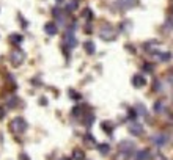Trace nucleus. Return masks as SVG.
I'll return each instance as SVG.
<instances>
[{"label": "nucleus", "instance_id": "nucleus-1", "mask_svg": "<svg viewBox=\"0 0 173 160\" xmlns=\"http://www.w3.org/2000/svg\"><path fill=\"white\" fill-rule=\"evenodd\" d=\"M10 130L14 132V133H24L25 130H27V121L21 116H16L10 123Z\"/></svg>", "mask_w": 173, "mask_h": 160}, {"label": "nucleus", "instance_id": "nucleus-2", "mask_svg": "<svg viewBox=\"0 0 173 160\" xmlns=\"http://www.w3.org/2000/svg\"><path fill=\"white\" fill-rule=\"evenodd\" d=\"M99 36L104 39V41H112V39L116 38V32H115V29H113L112 25L105 24L102 29H101V32H99Z\"/></svg>", "mask_w": 173, "mask_h": 160}, {"label": "nucleus", "instance_id": "nucleus-3", "mask_svg": "<svg viewBox=\"0 0 173 160\" xmlns=\"http://www.w3.org/2000/svg\"><path fill=\"white\" fill-rule=\"evenodd\" d=\"M63 44H65V49H74L77 46V39L74 36V33L71 30H68L63 36Z\"/></svg>", "mask_w": 173, "mask_h": 160}, {"label": "nucleus", "instance_id": "nucleus-4", "mask_svg": "<svg viewBox=\"0 0 173 160\" xmlns=\"http://www.w3.org/2000/svg\"><path fill=\"white\" fill-rule=\"evenodd\" d=\"M10 60L13 61V64H14V66H19L21 63H24V60H25V53H24V50H21V49L13 50L11 55H10Z\"/></svg>", "mask_w": 173, "mask_h": 160}, {"label": "nucleus", "instance_id": "nucleus-5", "mask_svg": "<svg viewBox=\"0 0 173 160\" xmlns=\"http://www.w3.org/2000/svg\"><path fill=\"white\" fill-rule=\"evenodd\" d=\"M129 132L132 135H142L143 133V126L140 123H131L129 124Z\"/></svg>", "mask_w": 173, "mask_h": 160}, {"label": "nucleus", "instance_id": "nucleus-6", "mask_svg": "<svg viewBox=\"0 0 173 160\" xmlns=\"http://www.w3.org/2000/svg\"><path fill=\"white\" fill-rule=\"evenodd\" d=\"M132 149H134V143H132V141H121V143H120V152L131 154Z\"/></svg>", "mask_w": 173, "mask_h": 160}, {"label": "nucleus", "instance_id": "nucleus-7", "mask_svg": "<svg viewBox=\"0 0 173 160\" xmlns=\"http://www.w3.org/2000/svg\"><path fill=\"white\" fill-rule=\"evenodd\" d=\"M132 83H134V86H137V88H142V86H145L146 80H145V77L142 74H136L134 77H132Z\"/></svg>", "mask_w": 173, "mask_h": 160}, {"label": "nucleus", "instance_id": "nucleus-8", "mask_svg": "<svg viewBox=\"0 0 173 160\" xmlns=\"http://www.w3.org/2000/svg\"><path fill=\"white\" fill-rule=\"evenodd\" d=\"M150 157H151V152L148 149H140V151H137L134 158L136 160H150Z\"/></svg>", "mask_w": 173, "mask_h": 160}, {"label": "nucleus", "instance_id": "nucleus-9", "mask_svg": "<svg viewBox=\"0 0 173 160\" xmlns=\"http://www.w3.org/2000/svg\"><path fill=\"white\" fill-rule=\"evenodd\" d=\"M44 32H46L49 36H54V35H57V25H55L54 22H49V24H46V25H44Z\"/></svg>", "mask_w": 173, "mask_h": 160}, {"label": "nucleus", "instance_id": "nucleus-10", "mask_svg": "<svg viewBox=\"0 0 173 160\" xmlns=\"http://www.w3.org/2000/svg\"><path fill=\"white\" fill-rule=\"evenodd\" d=\"M137 2H139V0H118V5L121 6V8H124V10H128V8L136 6Z\"/></svg>", "mask_w": 173, "mask_h": 160}, {"label": "nucleus", "instance_id": "nucleus-11", "mask_svg": "<svg viewBox=\"0 0 173 160\" xmlns=\"http://www.w3.org/2000/svg\"><path fill=\"white\" fill-rule=\"evenodd\" d=\"M153 141H154V144H157V146H164V144L167 143V135H162V133H159V135L153 137Z\"/></svg>", "mask_w": 173, "mask_h": 160}, {"label": "nucleus", "instance_id": "nucleus-12", "mask_svg": "<svg viewBox=\"0 0 173 160\" xmlns=\"http://www.w3.org/2000/svg\"><path fill=\"white\" fill-rule=\"evenodd\" d=\"M120 30H121L123 33H131V30H132V22L131 21H123L121 25H120Z\"/></svg>", "mask_w": 173, "mask_h": 160}, {"label": "nucleus", "instance_id": "nucleus-13", "mask_svg": "<svg viewBox=\"0 0 173 160\" xmlns=\"http://www.w3.org/2000/svg\"><path fill=\"white\" fill-rule=\"evenodd\" d=\"M85 50H87V53L88 55H93V53H95V49H96V46H95V43L93 41H85Z\"/></svg>", "mask_w": 173, "mask_h": 160}, {"label": "nucleus", "instance_id": "nucleus-14", "mask_svg": "<svg viewBox=\"0 0 173 160\" xmlns=\"http://www.w3.org/2000/svg\"><path fill=\"white\" fill-rule=\"evenodd\" d=\"M73 158H74V160H84V158H85L84 151H82V149H74V151H73Z\"/></svg>", "mask_w": 173, "mask_h": 160}, {"label": "nucleus", "instance_id": "nucleus-15", "mask_svg": "<svg viewBox=\"0 0 173 160\" xmlns=\"http://www.w3.org/2000/svg\"><path fill=\"white\" fill-rule=\"evenodd\" d=\"M98 149H99V152H101L102 155H105V154H109L110 146H109L107 143H102V144H99V146H98Z\"/></svg>", "mask_w": 173, "mask_h": 160}, {"label": "nucleus", "instance_id": "nucleus-16", "mask_svg": "<svg viewBox=\"0 0 173 160\" xmlns=\"http://www.w3.org/2000/svg\"><path fill=\"white\" fill-rule=\"evenodd\" d=\"M157 58L161 61H170L171 55H170V52H161V53H157Z\"/></svg>", "mask_w": 173, "mask_h": 160}, {"label": "nucleus", "instance_id": "nucleus-17", "mask_svg": "<svg viewBox=\"0 0 173 160\" xmlns=\"http://www.w3.org/2000/svg\"><path fill=\"white\" fill-rule=\"evenodd\" d=\"M10 39H11V43H13V44H16V46H18V44H21V43H22L24 36H21V35H18V33H16V35H11V38H10Z\"/></svg>", "mask_w": 173, "mask_h": 160}, {"label": "nucleus", "instance_id": "nucleus-18", "mask_svg": "<svg viewBox=\"0 0 173 160\" xmlns=\"http://www.w3.org/2000/svg\"><path fill=\"white\" fill-rule=\"evenodd\" d=\"M101 127L107 132V133H112V130H113V124L112 123H109V121H104L102 124H101Z\"/></svg>", "mask_w": 173, "mask_h": 160}, {"label": "nucleus", "instance_id": "nucleus-19", "mask_svg": "<svg viewBox=\"0 0 173 160\" xmlns=\"http://www.w3.org/2000/svg\"><path fill=\"white\" fill-rule=\"evenodd\" d=\"M136 113H139V115H146V107L143 105V104H137L136 105Z\"/></svg>", "mask_w": 173, "mask_h": 160}, {"label": "nucleus", "instance_id": "nucleus-20", "mask_svg": "<svg viewBox=\"0 0 173 160\" xmlns=\"http://www.w3.org/2000/svg\"><path fill=\"white\" fill-rule=\"evenodd\" d=\"M162 110H164V104H162V101H157V102L154 104V112L161 113Z\"/></svg>", "mask_w": 173, "mask_h": 160}, {"label": "nucleus", "instance_id": "nucleus-21", "mask_svg": "<svg viewBox=\"0 0 173 160\" xmlns=\"http://www.w3.org/2000/svg\"><path fill=\"white\" fill-rule=\"evenodd\" d=\"M84 17H85V19H88V21H91V19H93V13H91V10H90V8H87V10L84 11Z\"/></svg>", "mask_w": 173, "mask_h": 160}, {"label": "nucleus", "instance_id": "nucleus-22", "mask_svg": "<svg viewBox=\"0 0 173 160\" xmlns=\"http://www.w3.org/2000/svg\"><path fill=\"white\" fill-rule=\"evenodd\" d=\"M16 104H18V97L16 96H13V97L8 99V107H16Z\"/></svg>", "mask_w": 173, "mask_h": 160}, {"label": "nucleus", "instance_id": "nucleus-23", "mask_svg": "<svg viewBox=\"0 0 173 160\" xmlns=\"http://www.w3.org/2000/svg\"><path fill=\"white\" fill-rule=\"evenodd\" d=\"M77 8V0H76V2H74V0H73V2L68 5V8H66V11H68V13H71L73 10H76Z\"/></svg>", "mask_w": 173, "mask_h": 160}, {"label": "nucleus", "instance_id": "nucleus-24", "mask_svg": "<svg viewBox=\"0 0 173 160\" xmlns=\"http://www.w3.org/2000/svg\"><path fill=\"white\" fill-rule=\"evenodd\" d=\"M85 143H88V144H95V138H93V135H85Z\"/></svg>", "mask_w": 173, "mask_h": 160}, {"label": "nucleus", "instance_id": "nucleus-25", "mask_svg": "<svg viewBox=\"0 0 173 160\" xmlns=\"http://www.w3.org/2000/svg\"><path fill=\"white\" fill-rule=\"evenodd\" d=\"M128 157H129V154H126V152H120V154L116 155V160H128Z\"/></svg>", "mask_w": 173, "mask_h": 160}, {"label": "nucleus", "instance_id": "nucleus-26", "mask_svg": "<svg viewBox=\"0 0 173 160\" xmlns=\"http://www.w3.org/2000/svg\"><path fill=\"white\" fill-rule=\"evenodd\" d=\"M73 115L74 116H81L82 115V109H81V107H76V109H73Z\"/></svg>", "mask_w": 173, "mask_h": 160}, {"label": "nucleus", "instance_id": "nucleus-27", "mask_svg": "<svg viewBox=\"0 0 173 160\" xmlns=\"http://www.w3.org/2000/svg\"><path fill=\"white\" fill-rule=\"evenodd\" d=\"M143 69H145L146 72H153V69H154V66H153V64H150V63H146V64L143 66Z\"/></svg>", "mask_w": 173, "mask_h": 160}, {"label": "nucleus", "instance_id": "nucleus-28", "mask_svg": "<svg viewBox=\"0 0 173 160\" xmlns=\"http://www.w3.org/2000/svg\"><path fill=\"white\" fill-rule=\"evenodd\" d=\"M154 90H156V91L161 90V82H159V80H154Z\"/></svg>", "mask_w": 173, "mask_h": 160}, {"label": "nucleus", "instance_id": "nucleus-29", "mask_svg": "<svg viewBox=\"0 0 173 160\" xmlns=\"http://www.w3.org/2000/svg\"><path fill=\"white\" fill-rule=\"evenodd\" d=\"M5 115H6L5 109H3V107H0V119H3V118H5Z\"/></svg>", "mask_w": 173, "mask_h": 160}, {"label": "nucleus", "instance_id": "nucleus-30", "mask_svg": "<svg viewBox=\"0 0 173 160\" xmlns=\"http://www.w3.org/2000/svg\"><path fill=\"white\" fill-rule=\"evenodd\" d=\"M170 27H171V19L168 17V19H167V24H165V29H167V30H170Z\"/></svg>", "mask_w": 173, "mask_h": 160}, {"label": "nucleus", "instance_id": "nucleus-31", "mask_svg": "<svg viewBox=\"0 0 173 160\" xmlns=\"http://www.w3.org/2000/svg\"><path fill=\"white\" fill-rule=\"evenodd\" d=\"M85 32L91 33V25H90V24H88V25H85Z\"/></svg>", "mask_w": 173, "mask_h": 160}, {"label": "nucleus", "instance_id": "nucleus-32", "mask_svg": "<svg viewBox=\"0 0 173 160\" xmlns=\"http://www.w3.org/2000/svg\"><path fill=\"white\" fill-rule=\"evenodd\" d=\"M21 160H30V158H29L27 155H25V154H22V155H21Z\"/></svg>", "mask_w": 173, "mask_h": 160}, {"label": "nucleus", "instance_id": "nucleus-33", "mask_svg": "<svg viewBox=\"0 0 173 160\" xmlns=\"http://www.w3.org/2000/svg\"><path fill=\"white\" fill-rule=\"evenodd\" d=\"M60 160H69V158H68V157H61Z\"/></svg>", "mask_w": 173, "mask_h": 160}, {"label": "nucleus", "instance_id": "nucleus-34", "mask_svg": "<svg viewBox=\"0 0 173 160\" xmlns=\"http://www.w3.org/2000/svg\"><path fill=\"white\" fill-rule=\"evenodd\" d=\"M57 2H58V3H61V2H63V0H57Z\"/></svg>", "mask_w": 173, "mask_h": 160}]
</instances>
